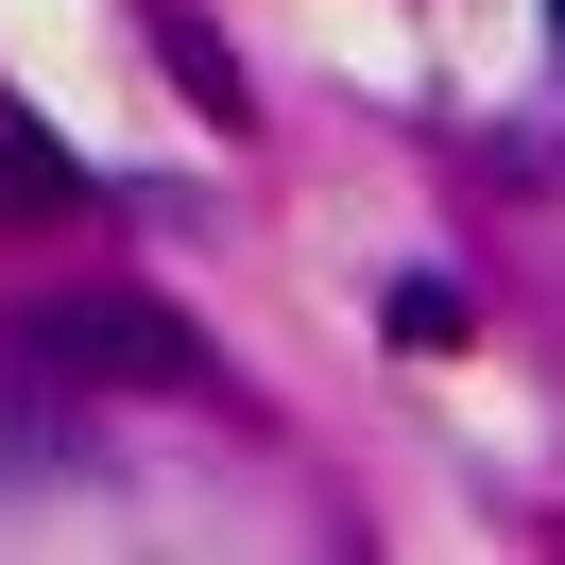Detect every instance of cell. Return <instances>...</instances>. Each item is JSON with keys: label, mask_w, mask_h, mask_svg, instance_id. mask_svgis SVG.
Segmentation results:
<instances>
[{"label": "cell", "mask_w": 565, "mask_h": 565, "mask_svg": "<svg viewBox=\"0 0 565 565\" xmlns=\"http://www.w3.org/2000/svg\"><path fill=\"white\" fill-rule=\"evenodd\" d=\"M18 377H86V394H172L206 377V343H189L154 291H35L18 309Z\"/></svg>", "instance_id": "6da1fadb"}, {"label": "cell", "mask_w": 565, "mask_h": 565, "mask_svg": "<svg viewBox=\"0 0 565 565\" xmlns=\"http://www.w3.org/2000/svg\"><path fill=\"white\" fill-rule=\"evenodd\" d=\"M548 35H565V0H548Z\"/></svg>", "instance_id": "5b68a950"}, {"label": "cell", "mask_w": 565, "mask_h": 565, "mask_svg": "<svg viewBox=\"0 0 565 565\" xmlns=\"http://www.w3.org/2000/svg\"><path fill=\"white\" fill-rule=\"evenodd\" d=\"M377 326H394V360H446V343H462V326H480V309H462V291H446V275H412V291H394V309H377Z\"/></svg>", "instance_id": "277c9868"}, {"label": "cell", "mask_w": 565, "mask_h": 565, "mask_svg": "<svg viewBox=\"0 0 565 565\" xmlns=\"http://www.w3.org/2000/svg\"><path fill=\"white\" fill-rule=\"evenodd\" d=\"M0 189H18V206H86V154L52 138L35 104H0Z\"/></svg>", "instance_id": "7a4b0ae2"}, {"label": "cell", "mask_w": 565, "mask_h": 565, "mask_svg": "<svg viewBox=\"0 0 565 565\" xmlns=\"http://www.w3.org/2000/svg\"><path fill=\"white\" fill-rule=\"evenodd\" d=\"M154 52H172V86H189V104L223 120V138H241V120H257V104H241V52H223L206 18H172V0H154Z\"/></svg>", "instance_id": "3957f363"}]
</instances>
